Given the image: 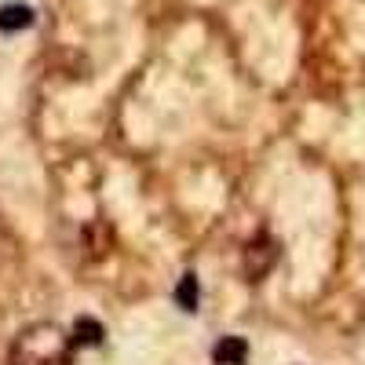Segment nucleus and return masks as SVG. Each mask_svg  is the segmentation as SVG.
<instances>
[{"label": "nucleus", "instance_id": "f257e3e1", "mask_svg": "<svg viewBox=\"0 0 365 365\" xmlns=\"http://www.w3.org/2000/svg\"><path fill=\"white\" fill-rule=\"evenodd\" d=\"M73 336L55 322H34L15 332L8 347V365H70L73 361Z\"/></svg>", "mask_w": 365, "mask_h": 365}, {"label": "nucleus", "instance_id": "f03ea898", "mask_svg": "<svg viewBox=\"0 0 365 365\" xmlns=\"http://www.w3.org/2000/svg\"><path fill=\"white\" fill-rule=\"evenodd\" d=\"M274 259H278L274 237L270 234H256L245 245V274H249V282H263V274L274 267Z\"/></svg>", "mask_w": 365, "mask_h": 365}, {"label": "nucleus", "instance_id": "7ed1b4c3", "mask_svg": "<svg viewBox=\"0 0 365 365\" xmlns=\"http://www.w3.org/2000/svg\"><path fill=\"white\" fill-rule=\"evenodd\" d=\"M212 358H216V365H245L249 344L241 336H223L216 347H212Z\"/></svg>", "mask_w": 365, "mask_h": 365}, {"label": "nucleus", "instance_id": "20e7f679", "mask_svg": "<svg viewBox=\"0 0 365 365\" xmlns=\"http://www.w3.org/2000/svg\"><path fill=\"white\" fill-rule=\"evenodd\" d=\"M34 26V8L29 4H4L0 8V29L4 34H15V29Z\"/></svg>", "mask_w": 365, "mask_h": 365}, {"label": "nucleus", "instance_id": "39448f33", "mask_svg": "<svg viewBox=\"0 0 365 365\" xmlns=\"http://www.w3.org/2000/svg\"><path fill=\"white\" fill-rule=\"evenodd\" d=\"M103 344V325L96 318H81L73 325V347H99Z\"/></svg>", "mask_w": 365, "mask_h": 365}, {"label": "nucleus", "instance_id": "423d86ee", "mask_svg": "<svg viewBox=\"0 0 365 365\" xmlns=\"http://www.w3.org/2000/svg\"><path fill=\"white\" fill-rule=\"evenodd\" d=\"M175 303H179L182 311H197V303H201V285H197L194 274H182V282H179V289H175Z\"/></svg>", "mask_w": 365, "mask_h": 365}]
</instances>
